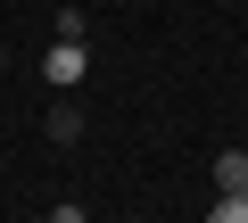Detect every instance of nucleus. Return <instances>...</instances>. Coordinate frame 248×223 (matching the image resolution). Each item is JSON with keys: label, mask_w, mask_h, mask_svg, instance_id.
<instances>
[{"label": "nucleus", "mask_w": 248, "mask_h": 223, "mask_svg": "<svg viewBox=\"0 0 248 223\" xmlns=\"http://www.w3.org/2000/svg\"><path fill=\"white\" fill-rule=\"evenodd\" d=\"M83 74H91V50H83V42H58V33H50V50H42V83H50V91H75Z\"/></svg>", "instance_id": "nucleus-1"}, {"label": "nucleus", "mask_w": 248, "mask_h": 223, "mask_svg": "<svg viewBox=\"0 0 248 223\" xmlns=\"http://www.w3.org/2000/svg\"><path fill=\"white\" fill-rule=\"evenodd\" d=\"M215 190L248 198V149H215Z\"/></svg>", "instance_id": "nucleus-2"}, {"label": "nucleus", "mask_w": 248, "mask_h": 223, "mask_svg": "<svg viewBox=\"0 0 248 223\" xmlns=\"http://www.w3.org/2000/svg\"><path fill=\"white\" fill-rule=\"evenodd\" d=\"M50 141H58V149L83 141V107H75V99H50Z\"/></svg>", "instance_id": "nucleus-3"}, {"label": "nucleus", "mask_w": 248, "mask_h": 223, "mask_svg": "<svg viewBox=\"0 0 248 223\" xmlns=\"http://www.w3.org/2000/svg\"><path fill=\"white\" fill-rule=\"evenodd\" d=\"M50 33H58V42H83V33H91V17H83V9H58V17H50Z\"/></svg>", "instance_id": "nucleus-4"}, {"label": "nucleus", "mask_w": 248, "mask_h": 223, "mask_svg": "<svg viewBox=\"0 0 248 223\" xmlns=\"http://www.w3.org/2000/svg\"><path fill=\"white\" fill-rule=\"evenodd\" d=\"M207 223H248V198H232V190H215V207H207Z\"/></svg>", "instance_id": "nucleus-5"}, {"label": "nucleus", "mask_w": 248, "mask_h": 223, "mask_svg": "<svg viewBox=\"0 0 248 223\" xmlns=\"http://www.w3.org/2000/svg\"><path fill=\"white\" fill-rule=\"evenodd\" d=\"M42 223H91V215H83V207H75V198H58V207H50V215H42Z\"/></svg>", "instance_id": "nucleus-6"}]
</instances>
